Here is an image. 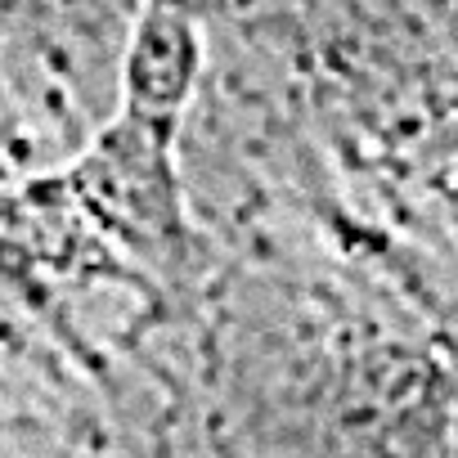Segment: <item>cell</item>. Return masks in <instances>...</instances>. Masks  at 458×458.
I'll list each match as a JSON object with an SVG mask.
<instances>
[{"instance_id":"obj_2","label":"cell","mask_w":458,"mask_h":458,"mask_svg":"<svg viewBox=\"0 0 458 458\" xmlns=\"http://www.w3.org/2000/svg\"><path fill=\"white\" fill-rule=\"evenodd\" d=\"M171 153L175 135L117 117L77 162V180L90 207L148 257H171L189 239Z\"/></svg>"},{"instance_id":"obj_3","label":"cell","mask_w":458,"mask_h":458,"mask_svg":"<svg viewBox=\"0 0 458 458\" xmlns=\"http://www.w3.org/2000/svg\"><path fill=\"white\" fill-rule=\"evenodd\" d=\"M207 28L193 10L144 5L122 50V122L180 140L207 68Z\"/></svg>"},{"instance_id":"obj_1","label":"cell","mask_w":458,"mask_h":458,"mask_svg":"<svg viewBox=\"0 0 458 458\" xmlns=\"http://www.w3.org/2000/svg\"><path fill=\"white\" fill-rule=\"evenodd\" d=\"M135 10H14L0 23V144L28 166H77L122 117Z\"/></svg>"}]
</instances>
